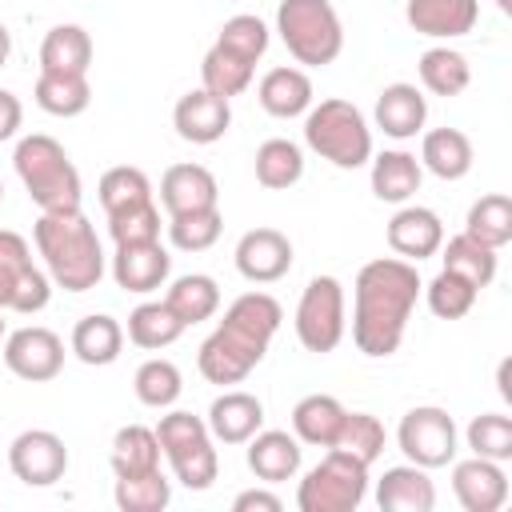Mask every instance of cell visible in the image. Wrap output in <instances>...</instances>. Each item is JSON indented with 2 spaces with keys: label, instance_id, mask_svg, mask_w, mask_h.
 <instances>
[{
  "label": "cell",
  "instance_id": "1",
  "mask_svg": "<svg viewBox=\"0 0 512 512\" xmlns=\"http://www.w3.org/2000/svg\"><path fill=\"white\" fill-rule=\"evenodd\" d=\"M420 288L424 284L412 260L400 256L368 260L352 284V344L372 360L392 356L404 340Z\"/></svg>",
  "mask_w": 512,
  "mask_h": 512
},
{
  "label": "cell",
  "instance_id": "2",
  "mask_svg": "<svg viewBox=\"0 0 512 512\" xmlns=\"http://www.w3.org/2000/svg\"><path fill=\"white\" fill-rule=\"evenodd\" d=\"M284 320V308L276 296L268 292H244L228 304L224 320L216 324V332L200 344L196 352V368L208 384H240L268 352L276 328Z\"/></svg>",
  "mask_w": 512,
  "mask_h": 512
},
{
  "label": "cell",
  "instance_id": "3",
  "mask_svg": "<svg viewBox=\"0 0 512 512\" xmlns=\"http://www.w3.org/2000/svg\"><path fill=\"white\" fill-rule=\"evenodd\" d=\"M36 252L44 256L48 280L64 292H88L104 276V248L88 216L76 212H40L32 224Z\"/></svg>",
  "mask_w": 512,
  "mask_h": 512
},
{
  "label": "cell",
  "instance_id": "4",
  "mask_svg": "<svg viewBox=\"0 0 512 512\" xmlns=\"http://www.w3.org/2000/svg\"><path fill=\"white\" fill-rule=\"evenodd\" d=\"M12 164H16V176L28 192V200L40 212H76L80 208V196H84L80 172L56 136H44V132L20 136Z\"/></svg>",
  "mask_w": 512,
  "mask_h": 512
},
{
  "label": "cell",
  "instance_id": "5",
  "mask_svg": "<svg viewBox=\"0 0 512 512\" xmlns=\"http://www.w3.org/2000/svg\"><path fill=\"white\" fill-rule=\"evenodd\" d=\"M304 144L336 168H364L372 160V128L352 100H320L304 112Z\"/></svg>",
  "mask_w": 512,
  "mask_h": 512
},
{
  "label": "cell",
  "instance_id": "6",
  "mask_svg": "<svg viewBox=\"0 0 512 512\" xmlns=\"http://www.w3.org/2000/svg\"><path fill=\"white\" fill-rule=\"evenodd\" d=\"M276 32L288 56L304 68H324L344 52V24L332 0H280Z\"/></svg>",
  "mask_w": 512,
  "mask_h": 512
},
{
  "label": "cell",
  "instance_id": "7",
  "mask_svg": "<svg viewBox=\"0 0 512 512\" xmlns=\"http://www.w3.org/2000/svg\"><path fill=\"white\" fill-rule=\"evenodd\" d=\"M156 440H160L164 460L172 464V476H176L188 492L212 488V480H216V472H220V456H216V440H212L204 416H192V412H180V408H176V412L160 416Z\"/></svg>",
  "mask_w": 512,
  "mask_h": 512
},
{
  "label": "cell",
  "instance_id": "8",
  "mask_svg": "<svg viewBox=\"0 0 512 512\" xmlns=\"http://www.w3.org/2000/svg\"><path fill=\"white\" fill-rule=\"evenodd\" d=\"M368 496V464L356 456L328 448V456L304 472L296 488V508L300 512H356Z\"/></svg>",
  "mask_w": 512,
  "mask_h": 512
},
{
  "label": "cell",
  "instance_id": "9",
  "mask_svg": "<svg viewBox=\"0 0 512 512\" xmlns=\"http://www.w3.org/2000/svg\"><path fill=\"white\" fill-rule=\"evenodd\" d=\"M48 300H52V280L32 264L28 240L12 228H0V312L32 316L48 308Z\"/></svg>",
  "mask_w": 512,
  "mask_h": 512
},
{
  "label": "cell",
  "instance_id": "10",
  "mask_svg": "<svg viewBox=\"0 0 512 512\" xmlns=\"http://www.w3.org/2000/svg\"><path fill=\"white\" fill-rule=\"evenodd\" d=\"M344 288L336 276H312L296 304V340L304 352L328 356L344 340Z\"/></svg>",
  "mask_w": 512,
  "mask_h": 512
},
{
  "label": "cell",
  "instance_id": "11",
  "mask_svg": "<svg viewBox=\"0 0 512 512\" xmlns=\"http://www.w3.org/2000/svg\"><path fill=\"white\" fill-rule=\"evenodd\" d=\"M456 420L436 408V404H420V408H408L400 428H396V444L400 452L408 456V464H420V468H444L456 460Z\"/></svg>",
  "mask_w": 512,
  "mask_h": 512
},
{
  "label": "cell",
  "instance_id": "12",
  "mask_svg": "<svg viewBox=\"0 0 512 512\" xmlns=\"http://www.w3.org/2000/svg\"><path fill=\"white\" fill-rule=\"evenodd\" d=\"M4 364L28 384H48L64 368V340L44 324H24L4 336Z\"/></svg>",
  "mask_w": 512,
  "mask_h": 512
},
{
  "label": "cell",
  "instance_id": "13",
  "mask_svg": "<svg viewBox=\"0 0 512 512\" xmlns=\"http://www.w3.org/2000/svg\"><path fill=\"white\" fill-rule=\"evenodd\" d=\"M8 468L28 488H52L68 472V448L48 428H28L8 444Z\"/></svg>",
  "mask_w": 512,
  "mask_h": 512
},
{
  "label": "cell",
  "instance_id": "14",
  "mask_svg": "<svg viewBox=\"0 0 512 512\" xmlns=\"http://www.w3.org/2000/svg\"><path fill=\"white\" fill-rule=\"evenodd\" d=\"M232 260L248 284H276L292 268V240L280 228H252L236 240Z\"/></svg>",
  "mask_w": 512,
  "mask_h": 512
},
{
  "label": "cell",
  "instance_id": "15",
  "mask_svg": "<svg viewBox=\"0 0 512 512\" xmlns=\"http://www.w3.org/2000/svg\"><path fill=\"white\" fill-rule=\"evenodd\" d=\"M452 492L464 512H500L508 500V472L500 460L468 456L452 464Z\"/></svg>",
  "mask_w": 512,
  "mask_h": 512
},
{
  "label": "cell",
  "instance_id": "16",
  "mask_svg": "<svg viewBox=\"0 0 512 512\" xmlns=\"http://www.w3.org/2000/svg\"><path fill=\"white\" fill-rule=\"evenodd\" d=\"M384 236H388V248L400 260L420 264V260H428V256L440 252V244H444V220L432 208H424V204H400L396 216L388 220Z\"/></svg>",
  "mask_w": 512,
  "mask_h": 512
},
{
  "label": "cell",
  "instance_id": "17",
  "mask_svg": "<svg viewBox=\"0 0 512 512\" xmlns=\"http://www.w3.org/2000/svg\"><path fill=\"white\" fill-rule=\"evenodd\" d=\"M172 128L188 144H216L232 128V104L224 96H212L208 88H192L176 100Z\"/></svg>",
  "mask_w": 512,
  "mask_h": 512
},
{
  "label": "cell",
  "instance_id": "18",
  "mask_svg": "<svg viewBox=\"0 0 512 512\" xmlns=\"http://www.w3.org/2000/svg\"><path fill=\"white\" fill-rule=\"evenodd\" d=\"M172 272V256L160 240H148V244H116V256H112V280L116 288L124 292H136V296H148L156 288H164Z\"/></svg>",
  "mask_w": 512,
  "mask_h": 512
},
{
  "label": "cell",
  "instance_id": "19",
  "mask_svg": "<svg viewBox=\"0 0 512 512\" xmlns=\"http://www.w3.org/2000/svg\"><path fill=\"white\" fill-rule=\"evenodd\" d=\"M404 20L412 32L432 40H456L468 36L480 20V0H408Z\"/></svg>",
  "mask_w": 512,
  "mask_h": 512
},
{
  "label": "cell",
  "instance_id": "20",
  "mask_svg": "<svg viewBox=\"0 0 512 512\" xmlns=\"http://www.w3.org/2000/svg\"><path fill=\"white\" fill-rule=\"evenodd\" d=\"M208 432L216 444H248L264 428V404L252 392H220L208 408Z\"/></svg>",
  "mask_w": 512,
  "mask_h": 512
},
{
  "label": "cell",
  "instance_id": "21",
  "mask_svg": "<svg viewBox=\"0 0 512 512\" xmlns=\"http://www.w3.org/2000/svg\"><path fill=\"white\" fill-rule=\"evenodd\" d=\"M216 200H220V184L204 164H172L160 176V204L168 216L216 208Z\"/></svg>",
  "mask_w": 512,
  "mask_h": 512
},
{
  "label": "cell",
  "instance_id": "22",
  "mask_svg": "<svg viewBox=\"0 0 512 512\" xmlns=\"http://www.w3.org/2000/svg\"><path fill=\"white\" fill-rule=\"evenodd\" d=\"M372 116H376V128H380L384 136H392V140H412L416 132H424L428 100H424V92H420L416 84L396 80V84L380 88Z\"/></svg>",
  "mask_w": 512,
  "mask_h": 512
},
{
  "label": "cell",
  "instance_id": "23",
  "mask_svg": "<svg viewBox=\"0 0 512 512\" xmlns=\"http://www.w3.org/2000/svg\"><path fill=\"white\" fill-rule=\"evenodd\" d=\"M376 504L384 512H432L436 484L428 480V468L396 464V468H384V476L376 480Z\"/></svg>",
  "mask_w": 512,
  "mask_h": 512
},
{
  "label": "cell",
  "instance_id": "24",
  "mask_svg": "<svg viewBox=\"0 0 512 512\" xmlns=\"http://www.w3.org/2000/svg\"><path fill=\"white\" fill-rule=\"evenodd\" d=\"M300 440L280 432V428H260L252 440H248V468L256 480L264 484H284L300 472Z\"/></svg>",
  "mask_w": 512,
  "mask_h": 512
},
{
  "label": "cell",
  "instance_id": "25",
  "mask_svg": "<svg viewBox=\"0 0 512 512\" xmlns=\"http://www.w3.org/2000/svg\"><path fill=\"white\" fill-rule=\"evenodd\" d=\"M256 100L268 116L276 120H292V116H304L312 108V80L304 68H292V64H280L272 72L260 76L256 84Z\"/></svg>",
  "mask_w": 512,
  "mask_h": 512
},
{
  "label": "cell",
  "instance_id": "26",
  "mask_svg": "<svg viewBox=\"0 0 512 512\" xmlns=\"http://www.w3.org/2000/svg\"><path fill=\"white\" fill-rule=\"evenodd\" d=\"M424 168L412 152L404 148H388L380 156H372V196L384 204H408L420 192Z\"/></svg>",
  "mask_w": 512,
  "mask_h": 512
},
{
  "label": "cell",
  "instance_id": "27",
  "mask_svg": "<svg viewBox=\"0 0 512 512\" xmlns=\"http://www.w3.org/2000/svg\"><path fill=\"white\" fill-rule=\"evenodd\" d=\"M72 352L80 364L88 368H104L112 360H120V348H124V328L116 316L108 312H92V316H80L76 328H72Z\"/></svg>",
  "mask_w": 512,
  "mask_h": 512
},
{
  "label": "cell",
  "instance_id": "28",
  "mask_svg": "<svg viewBox=\"0 0 512 512\" xmlns=\"http://www.w3.org/2000/svg\"><path fill=\"white\" fill-rule=\"evenodd\" d=\"M344 404L336 396H324V392H312L304 400H296L292 408V436L300 444H312V448H332L336 444V432L344 424Z\"/></svg>",
  "mask_w": 512,
  "mask_h": 512
},
{
  "label": "cell",
  "instance_id": "29",
  "mask_svg": "<svg viewBox=\"0 0 512 512\" xmlns=\"http://www.w3.org/2000/svg\"><path fill=\"white\" fill-rule=\"evenodd\" d=\"M420 168L440 180H464L472 172V140L460 128H432L420 140Z\"/></svg>",
  "mask_w": 512,
  "mask_h": 512
},
{
  "label": "cell",
  "instance_id": "30",
  "mask_svg": "<svg viewBox=\"0 0 512 512\" xmlns=\"http://www.w3.org/2000/svg\"><path fill=\"white\" fill-rule=\"evenodd\" d=\"M92 64V36L80 24H56L40 40V72H72L88 76Z\"/></svg>",
  "mask_w": 512,
  "mask_h": 512
},
{
  "label": "cell",
  "instance_id": "31",
  "mask_svg": "<svg viewBox=\"0 0 512 512\" xmlns=\"http://www.w3.org/2000/svg\"><path fill=\"white\" fill-rule=\"evenodd\" d=\"M164 304L180 316L184 328H192V324L216 316V308H220V284H216L212 276H204V272L176 276V280L168 284V292H164Z\"/></svg>",
  "mask_w": 512,
  "mask_h": 512
},
{
  "label": "cell",
  "instance_id": "32",
  "mask_svg": "<svg viewBox=\"0 0 512 512\" xmlns=\"http://www.w3.org/2000/svg\"><path fill=\"white\" fill-rule=\"evenodd\" d=\"M416 72H420V84L432 92V96H460L468 84H472V64L464 52L448 48V44H436L428 48L420 60H416Z\"/></svg>",
  "mask_w": 512,
  "mask_h": 512
},
{
  "label": "cell",
  "instance_id": "33",
  "mask_svg": "<svg viewBox=\"0 0 512 512\" xmlns=\"http://www.w3.org/2000/svg\"><path fill=\"white\" fill-rule=\"evenodd\" d=\"M440 260H444L448 272L464 276L472 288H488V284L496 280V248L472 240L468 232L448 236V240L440 244Z\"/></svg>",
  "mask_w": 512,
  "mask_h": 512
},
{
  "label": "cell",
  "instance_id": "34",
  "mask_svg": "<svg viewBox=\"0 0 512 512\" xmlns=\"http://www.w3.org/2000/svg\"><path fill=\"white\" fill-rule=\"evenodd\" d=\"M180 336H184V324L164 300H148L128 312V340L144 352H160V348L176 344Z\"/></svg>",
  "mask_w": 512,
  "mask_h": 512
},
{
  "label": "cell",
  "instance_id": "35",
  "mask_svg": "<svg viewBox=\"0 0 512 512\" xmlns=\"http://www.w3.org/2000/svg\"><path fill=\"white\" fill-rule=\"evenodd\" d=\"M160 440H156V428H144V424H124L116 436H112V472L116 476H140V472H156L160 468Z\"/></svg>",
  "mask_w": 512,
  "mask_h": 512
},
{
  "label": "cell",
  "instance_id": "36",
  "mask_svg": "<svg viewBox=\"0 0 512 512\" xmlns=\"http://www.w3.org/2000/svg\"><path fill=\"white\" fill-rule=\"evenodd\" d=\"M32 96H36V104H40L48 116H60V120L80 116V112L92 104L88 76H72V72H40Z\"/></svg>",
  "mask_w": 512,
  "mask_h": 512
},
{
  "label": "cell",
  "instance_id": "37",
  "mask_svg": "<svg viewBox=\"0 0 512 512\" xmlns=\"http://www.w3.org/2000/svg\"><path fill=\"white\" fill-rule=\"evenodd\" d=\"M252 76H256V64L236 56V52H228V48H220V44H212L204 52V60H200V88H208L212 96H224V100L240 96L252 84Z\"/></svg>",
  "mask_w": 512,
  "mask_h": 512
},
{
  "label": "cell",
  "instance_id": "38",
  "mask_svg": "<svg viewBox=\"0 0 512 512\" xmlns=\"http://www.w3.org/2000/svg\"><path fill=\"white\" fill-rule=\"evenodd\" d=\"M300 176H304V152H300V144H292V140H284V136H272V140H264V144L256 148V180H260L264 188L284 192V188H292Z\"/></svg>",
  "mask_w": 512,
  "mask_h": 512
},
{
  "label": "cell",
  "instance_id": "39",
  "mask_svg": "<svg viewBox=\"0 0 512 512\" xmlns=\"http://www.w3.org/2000/svg\"><path fill=\"white\" fill-rule=\"evenodd\" d=\"M100 192V208L104 216H116V212H128V208H140L152 200V180L144 176V168H132V164H116L100 176L96 184Z\"/></svg>",
  "mask_w": 512,
  "mask_h": 512
},
{
  "label": "cell",
  "instance_id": "40",
  "mask_svg": "<svg viewBox=\"0 0 512 512\" xmlns=\"http://www.w3.org/2000/svg\"><path fill=\"white\" fill-rule=\"evenodd\" d=\"M464 232L488 248H504L512 240V196L504 192H488L480 196L472 208H468V220H464Z\"/></svg>",
  "mask_w": 512,
  "mask_h": 512
},
{
  "label": "cell",
  "instance_id": "41",
  "mask_svg": "<svg viewBox=\"0 0 512 512\" xmlns=\"http://www.w3.org/2000/svg\"><path fill=\"white\" fill-rule=\"evenodd\" d=\"M132 388H136V400H140L144 408L164 412V408H172V404L180 400V392H184V376H180V368H176L172 360L152 356V360H144V364L136 368Z\"/></svg>",
  "mask_w": 512,
  "mask_h": 512
},
{
  "label": "cell",
  "instance_id": "42",
  "mask_svg": "<svg viewBox=\"0 0 512 512\" xmlns=\"http://www.w3.org/2000/svg\"><path fill=\"white\" fill-rule=\"evenodd\" d=\"M112 496L120 512H164L172 500V480L160 468L140 472V476H116Z\"/></svg>",
  "mask_w": 512,
  "mask_h": 512
},
{
  "label": "cell",
  "instance_id": "43",
  "mask_svg": "<svg viewBox=\"0 0 512 512\" xmlns=\"http://www.w3.org/2000/svg\"><path fill=\"white\" fill-rule=\"evenodd\" d=\"M384 444H388V432L372 412H344V424H340L332 448H340V452H348V456H356L360 464L372 468L380 460Z\"/></svg>",
  "mask_w": 512,
  "mask_h": 512
},
{
  "label": "cell",
  "instance_id": "44",
  "mask_svg": "<svg viewBox=\"0 0 512 512\" xmlns=\"http://www.w3.org/2000/svg\"><path fill=\"white\" fill-rule=\"evenodd\" d=\"M420 292H424L432 316H440V320H460V316H468L472 304H476V296H480V288H472L464 276H456V272H448V268H440Z\"/></svg>",
  "mask_w": 512,
  "mask_h": 512
},
{
  "label": "cell",
  "instance_id": "45",
  "mask_svg": "<svg viewBox=\"0 0 512 512\" xmlns=\"http://www.w3.org/2000/svg\"><path fill=\"white\" fill-rule=\"evenodd\" d=\"M224 232L220 208H200V212H180L168 216V240L180 252H208Z\"/></svg>",
  "mask_w": 512,
  "mask_h": 512
},
{
  "label": "cell",
  "instance_id": "46",
  "mask_svg": "<svg viewBox=\"0 0 512 512\" xmlns=\"http://www.w3.org/2000/svg\"><path fill=\"white\" fill-rule=\"evenodd\" d=\"M472 456H484V460H512V420L504 412H484V416H472L468 432H464Z\"/></svg>",
  "mask_w": 512,
  "mask_h": 512
},
{
  "label": "cell",
  "instance_id": "47",
  "mask_svg": "<svg viewBox=\"0 0 512 512\" xmlns=\"http://www.w3.org/2000/svg\"><path fill=\"white\" fill-rule=\"evenodd\" d=\"M216 44L256 64V60L268 52V24H264L260 16H252V12H236V16H228V20L220 24Z\"/></svg>",
  "mask_w": 512,
  "mask_h": 512
},
{
  "label": "cell",
  "instance_id": "48",
  "mask_svg": "<svg viewBox=\"0 0 512 512\" xmlns=\"http://www.w3.org/2000/svg\"><path fill=\"white\" fill-rule=\"evenodd\" d=\"M108 232H112L116 244H148V240H160V208H156V200L108 216Z\"/></svg>",
  "mask_w": 512,
  "mask_h": 512
},
{
  "label": "cell",
  "instance_id": "49",
  "mask_svg": "<svg viewBox=\"0 0 512 512\" xmlns=\"http://www.w3.org/2000/svg\"><path fill=\"white\" fill-rule=\"evenodd\" d=\"M20 124H24V104H20V96L8 92V88H0V144L12 140V136L20 132Z\"/></svg>",
  "mask_w": 512,
  "mask_h": 512
},
{
  "label": "cell",
  "instance_id": "50",
  "mask_svg": "<svg viewBox=\"0 0 512 512\" xmlns=\"http://www.w3.org/2000/svg\"><path fill=\"white\" fill-rule=\"evenodd\" d=\"M284 500L276 492H264V488H248L232 500V512H280Z\"/></svg>",
  "mask_w": 512,
  "mask_h": 512
},
{
  "label": "cell",
  "instance_id": "51",
  "mask_svg": "<svg viewBox=\"0 0 512 512\" xmlns=\"http://www.w3.org/2000/svg\"><path fill=\"white\" fill-rule=\"evenodd\" d=\"M508 364H512V360H500V368H496V384H500V396L512 404V388H508Z\"/></svg>",
  "mask_w": 512,
  "mask_h": 512
},
{
  "label": "cell",
  "instance_id": "52",
  "mask_svg": "<svg viewBox=\"0 0 512 512\" xmlns=\"http://www.w3.org/2000/svg\"><path fill=\"white\" fill-rule=\"evenodd\" d=\"M8 56H12V32H8V24L0 20V68L8 64Z\"/></svg>",
  "mask_w": 512,
  "mask_h": 512
},
{
  "label": "cell",
  "instance_id": "53",
  "mask_svg": "<svg viewBox=\"0 0 512 512\" xmlns=\"http://www.w3.org/2000/svg\"><path fill=\"white\" fill-rule=\"evenodd\" d=\"M492 4H496L500 12H512V0H492Z\"/></svg>",
  "mask_w": 512,
  "mask_h": 512
},
{
  "label": "cell",
  "instance_id": "54",
  "mask_svg": "<svg viewBox=\"0 0 512 512\" xmlns=\"http://www.w3.org/2000/svg\"><path fill=\"white\" fill-rule=\"evenodd\" d=\"M4 336H8V332H4V320H0V340H4Z\"/></svg>",
  "mask_w": 512,
  "mask_h": 512
},
{
  "label": "cell",
  "instance_id": "55",
  "mask_svg": "<svg viewBox=\"0 0 512 512\" xmlns=\"http://www.w3.org/2000/svg\"><path fill=\"white\" fill-rule=\"evenodd\" d=\"M0 200H4V180H0Z\"/></svg>",
  "mask_w": 512,
  "mask_h": 512
}]
</instances>
